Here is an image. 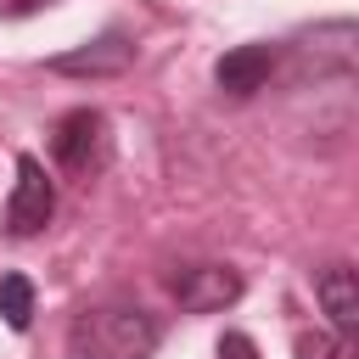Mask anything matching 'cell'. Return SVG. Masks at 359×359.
Wrapping results in <instances>:
<instances>
[{"instance_id":"cell-1","label":"cell","mask_w":359,"mask_h":359,"mask_svg":"<svg viewBox=\"0 0 359 359\" xmlns=\"http://www.w3.org/2000/svg\"><path fill=\"white\" fill-rule=\"evenodd\" d=\"M157 342H163V320L129 297L90 303L67 325V359H151Z\"/></svg>"},{"instance_id":"cell-2","label":"cell","mask_w":359,"mask_h":359,"mask_svg":"<svg viewBox=\"0 0 359 359\" xmlns=\"http://www.w3.org/2000/svg\"><path fill=\"white\" fill-rule=\"evenodd\" d=\"M107 146H112V135H107V118L95 107H73L50 123V157L67 174H95L107 163Z\"/></svg>"},{"instance_id":"cell-3","label":"cell","mask_w":359,"mask_h":359,"mask_svg":"<svg viewBox=\"0 0 359 359\" xmlns=\"http://www.w3.org/2000/svg\"><path fill=\"white\" fill-rule=\"evenodd\" d=\"M56 213V185L45 174V163L34 151L17 157V185H11V202H6V230L11 236H39Z\"/></svg>"},{"instance_id":"cell-4","label":"cell","mask_w":359,"mask_h":359,"mask_svg":"<svg viewBox=\"0 0 359 359\" xmlns=\"http://www.w3.org/2000/svg\"><path fill=\"white\" fill-rule=\"evenodd\" d=\"M174 297H180L185 314H213V309L241 297V275L230 264H185L174 275Z\"/></svg>"},{"instance_id":"cell-5","label":"cell","mask_w":359,"mask_h":359,"mask_svg":"<svg viewBox=\"0 0 359 359\" xmlns=\"http://www.w3.org/2000/svg\"><path fill=\"white\" fill-rule=\"evenodd\" d=\"M129 62H135V39H129L123 28H107L101 39L50 56V73H67V79H107V73H123Z\"/></svg>"},{"instance_id":"cell-6","label":"cell","mask_w":359,"mask_h":359,"mask_svg":"<svg viewBox=\"0 0 359 359\" xmlns=\"http://www.w3.org/2000/svg\"><path fill=\"white\" fill-rule=\"evenodd\" d=\"M275 62H280V50L264 45V39H258V45H236V50H224V56L213 62V84H219L224 95L247 101V95H258V90L269 84Z\"/></svg>"},{"instance_id":"cell-7","label":"cell","mask_w":359,"mask_h":359,"mask_svg":"<svg viewBox=\"0 0 359 359\" xmlns=\"http://www.w3.org/2000/svg\"><path fill=\"white\" fill-rule=\"evenodd\" d=\"M314 297H320V309L331 314L337 337H353V331H359V280H353L348 264H325L320 280H314Z\"/></svg>"},{"instance_id":"cell-8","label":"cell","mask_w":359,"mask_h":359,"mask_svg":"<svg viewBox=\"0 0 359 359\" xmlns=\"http://www.w3.org/2000/svg\"><path fill=\"white\" fill-rule=\"evenodd\" d=\"M0 320L11 331H28V320H34V280L28 275H0Z\"/></svg>"},{"instance_id":"cell-9","label":"cell","mask_w":359,"mask_h":359,"mask_svg":"<svg viewBox=\"0 0 359 359\" xmlns=\"http://www.w3.org/2000/svg\"><path fill=\"white\" fill-rule=\"evenodd\" d=\"M297 359H359V353H353V342L337 337V331H303V337H297Z\"/></svg>"},{"instance_id":"cell-10","label":"cell","mask_w":359,"mask_h":359,"mask_svg":"<svg viewBox=\"0 0 359 359\" xmlns=\"http://www.w3.org/2000/svg\"><path fill=\"white\" fill-rule=\"evenodd\" d=\"M219 359H258V348H252V337L224 331V337H219Z\"/></svg>"},{"instance_id":"cell-11","label":"cell","mask_w":359,"mask_h":359,"mask_svg":"<svg viewBox=\"0 0 359 359\" xmlns=\"http://www.w3.org/2000/svg\"><path fill=\"white\" fill-rule=\"evenodd\" d=\"M45 0H0V17H28V11H39Z\"/></svg>"}]
</instances>
